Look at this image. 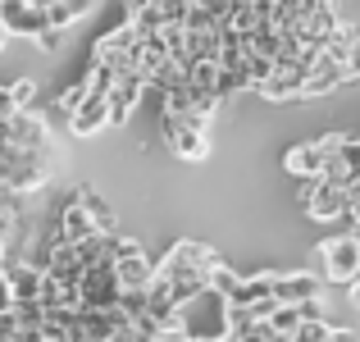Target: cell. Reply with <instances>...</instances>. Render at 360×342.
Masks as SVG:
<instances>
[{
    "label": "cell",
    "mask_w": 360,
    "mask_h": 342,
    "mask_svg": "<svg viewBox=\"0 0 360 342\" xmlns=\"http://www.w3.org/2000/svg\"><path fill=\"white\" fill-rule=\"evenodd\" d=\"M328 329H333L328 319H306V324H301L288 342H328Z\"/></svg>",
    "instance_id": "obj_18"
},
{
    "label": "cell",
    "mask_w": 360,
    "mask_h": 342,
    "mask_svg": "<svg viewBox=\"0 0 360 342\" xmlns=\"http://www.w3.org/2000/svg\"><path fill=\"white\" fill-rule=\"evenodd\" d=\"M264 324H269L278 338H292L301 324H306V315H301V306H274V315L264 319Z\"/></svg>",
    "instance_id": "obj_16"
},
{
    "label": "cell",
    "mask_w": 360,
    "mask_h": 342,
    "mask_svg": "<svg viewBox=\"0 0 360 342\" xmlns=\"http://www.w3.org/2000/svg\"><path fill=\"white\" fill-rule=\"evenodd\" d=\"M115 279H119V292H146V283L155 279V265L146 260V251L123 255V260H115Z\"/></svg>",
    "instance_id": "obj_12"
},
{
    "label": "cell",
    "mask_w": 360,
    "mask_h": 342,
    "mask_svg": "<svg viewBox=\"0 0 360 342\" xmlns=\"http://www.w3.org/2000/svg\"><path fill=\"white\" fill-rule=\"evenodd\" d=\"M105 342H128V338H123V334H119V338H105Z\"/></svg>",
    "instance_id": "obj_26"
},
{
    "label": "cell",
    "mask_w": 360,
    "mask_h": 342,
    "mask_svg": "<svg viewBox=\"0 0 360 342\" xmlns=\"http://www.w3.org/2000/svg\"><path fill=\"white\" fill-rule=\"evenodd\" d=\"M60 237H64V242H73V246L91 242V237H101V233H96V224H91V215L82 210L73 196H69V205L60 210Z\"/></svg>",
    "instance_id": "obj_14"
},
{
    "label": "cell",
    "mask_w": 360,
    "mask_h": 342,
    "mask_svg": "<svg viewBox=\"0 0 360 342\" xmlns=\"http://www.w3.org/2000/svg\"><path fill=\"white\" fill-rule=\"evenodd\" d=\"M0 32L37 42V37L46 32V14L32 5V0H0Z\"/></svg>",
    "instance_id": "obj_7"
},
{
    "label": "cell",
    "mask_w": 360,
    "mask_h": 342,
    "mask_svg": "<svg viewBox=\"0 0 360 342\" xmlns=\"http://www.w3.org/2000/svg\"><path fill=\"white\" fill-rule=\"evenodd\" d=\"M319 260V279L324 283H356L360 279V237L356 233H338V237H324L315 251Z\"/></svg>",
    "instance_id": "obj_1"
},
{
    "label": "cell",
    "mask_w": 360,
    "mask_h": 342,
    "mask_svg": "<svg viewBox=\"0 0 360 342\" xmlns=\"http://www.w3.org/2000/svg\"><path fill=\"white\" fill-rule=\"evenodd\" d=\"M342 141H347V132H328V137H319V141H301V146H292L288 156H283V165L297 178H324L328 156L342 151Z\"/></svg>",
    "instance_id": "obj_4"
},
{
    "label": "cell",
    "mask_w": 360,
    "mask_h": 342,
    "mask_svg": "<svg viewBox=\"0 0 360 342\" xmlns=\"http://www.w3.org/2000/svg\"><path fill=\"white\" fill-rule=\"evenodd\" d=\"M229 342H288V338H278V334H274L269 324H264V319H255V324L246 329L242 338H229Z\"/></svg>",
    "instance_id": "obj_20"
},
{
    "label": "cell",
    "mask_w": 360,
    "mask_h": 342,
    "mask_svg": "<svg viewBox=\"0 0 360 342\" xmlns=\"http://www.w3.org/2000/svg\"><path fill=\"white\" fill-rule=\"evenodd\" d=\"M301 205H306L310 220H347L352 201H347V187L328 183V178H301Z\"/></svg>",
    "instance_id": "obj_3"
},
{
    "label": "cell",
    "mask_w": 360,
    "mask_h": 342,
    "mask_svg": "<svg viewBox=\"0 0 360 342\" xmlns=\"http://www.w3.org/2000/svg\"><path fill=\"white\" fill-rule=\"evenodd\" d=\"M347 301H352V306H360V279L347 283Z\"/></svg>",
    "instance_id": "obj_25"
},
{
    "label": "cell",
    "mask_w": 360,
    "mask_h": 342,
    "mask_svg": "<svg viewBox=\"0 0 360 342\" xmlns=\"http://www.w3.org/2000/svg\"><path fill=\"white\" fill-rule=\"evenodd\" d=\"M5 42H9V37H5V32H0V46H5Z\"/></svg>",
    "instance_id": "obj_28"
},
{
    "label": "cell",
    "mask_w": 360,
    "mask_h": 342,
    "mask_svg": "<svg viewBox=\"0 0 360 342\" xmlns=\"http://www.w3.org/2000/svg\"><path fill=\"white\" fill-rule=\"evenodd\" d=\"M110 123V106H105V96H82V106L69 114V132L73 137H91V132H101Z\"/></svg>",
    "instance_id": "obj_11"
},
{
    "label": "cell",
    "mask_w": 360,
    "mask_h": 342,
    "mask_svg": "<svg viewBox=\"0 0 360 342\" xmlns=\"http://www.w3.org/2000/svg\"><path fill=\"white\" fill-rule=\"evenodd\" d=\"M60 42H64V32H55V27H46V32L41 37H37V51H60Z\"/></svg>",
    "instance_id": "obj_21"
},
{
    "label": "cell",
    "mask_w": 360,
    "mask_h": 342,
    "mask_svg": "<svg viewBox=\"0 0 360 342\" xmlns=\"http://www.w3.org/2000/svg\"><path fill=\"white\" fill-rule=\"evenodd\" d=\"M41 279L46 270L37 260H5L0 265V288H5V301H41Z\"/></svg>",
    "instance_id": "obj_6"
},
{
    "label": "cell",
    "mask_w": 360,
    "mask_h": 342,
    "mask_svg": "<svg viewBox=\"0 0 360 342\" xmlns=\"http://www.w3.org/2000/svg\"><path fill=\"white\" fill-rule=\"evenodd\" d=\"M324 292V279L310 270H288V274H274V301L278 306H301V301H319Z\"/></svg>",
    "instance_id": "obj_8"
},
{
    "label": "cell",
    "mask_w": 360,
    "mask_h": 342,
    "mask_svg": "<svg viewBox=\"0 0 360 342\" xmlns=\"http://www.w3.org/2000/svg\"><path fill=\"white\" fill-rule=\"evenodd\" d=\"M41 14H46V27H55V32H69V27L78 23V14H73V9L64 5V0H55V5H46Z\"/></svg>",
    "instance_id": "obj_17"
},
{
    "label": "cell",
    "mask_w": 360,
    "mask_h": 342,
    "mask_svg": "<svg viewBox=\"0 0 360 342\" xmlns=\"http://www.w3.org/2000/svg\"><path fill=\"white\" fill-rule=\"evenodd\" d=\"M342 69H347V82H352V78H360V42L352 46V55H347V64H342Z\"/></svg>",
    "instance_id": "obj_22"
},
{
    "label": "cell",
    "mask_w": 360,
    "mask_h": 342,
    "mask_svg": "<svg viewBox=\"0 0 360 342\" xmlns=\"http://www.w3.org/2000/svg\"><path fill=\"white\" fill-rule=\"evenodd\" d=\"M165 141L174 146V156L178 160H205L210 156V137H205L201 128H192L187 119H174V114H165Z\"/></svg>",
    "instance_id": "obj_9"
},
{
    "label": "cell",
    "mask_w": 360,
    "mask_h": 342,
    "mask_svg": "<svg viewBox=\"0 0 360 342\" xmlns=\"http://www.w3.org/2000/svg\"><path fill=\"white\" fill-rule=\"evenodd\" d=\"M9 114H18L14 110V96H9V87H0V119H9Z\"/></svg>",
    "instance_id": "obj_24"
},
{
    "label": "cell",
    "mask_w": 360,
    "mask_h": 342,
    "mask_svg": "<svg viewBox=\"0 0 360 342\" xmlns=\"http://www.w3.org/2000/svg\"><path fill=\"white\" fill-rule=\"evenodd\" d=\"M141 96H146V82H141L137 73H128V78H115V87H110V96H105L110 123H128L132 110L141 106Z\"/></svg>",
    "instance_id": "obj_10"
},
{
    "label": "cell",
    "mask_w": 360,
    "mask_h": 342,
    "mask_svg": "<svg viewBox=\"0 0 360 342\" xmlns=\"http://www.w3.org/2000/svg\"><path fill=\"white\" fill-rule=\"evenodd\" d=\"M37 82L32 78H18V82H9V96H14V110H32V101H37Z\"/></svg>",
    "instance_id": "obj_19"
},
{
    "label": "cell",
    "mask_w": 360,
    "mask_h": 342,
    "mask_svg": "<svg viewBox=\"0 0 360 342\" xmlns=\"http://www.w3.org/2000/svg\"><path fill=\"white\" fill-rule=\"evenodd\" d=\"M128 5H132V9H137V5H146V0H128Z\"/></svg>",
    "instance_id": "obj_27"
},
{
    "label": "cell",
    "mask_w": 360,
    "mask_h": 342,
    "mask_svg": "<svg viewBox=\"0 0 360 342\" xmlns=\"http://www.w3.org/2000/svg\"><path fill=\"white\" fill-rule=\"evenodd\" d=\"M69 196H73V201H78L82 210L91 215V224H96V233H115V228H119V215H115V205H110L105 196H96L91 187H73Z\"/></svg>",
    "instance_id": "obj_15"
},
{
    "label": "cell",
    "mask_w": 360,
    "mask_h": 342,
    "mask_svg": "<svg viewBox=\"0 0 360 342\" xmlns=\"http://www.w3.org/2000/svg\"><path fill=\"white\" fill-rule=\"evenodd\" d=\"M91 64H105L115 78L137 73V32H132L128 23L101 32V37H96V51H91Z\"/></svg>",
    "instance_id": "obj_2"
},
{
    "label": "cell",
    "mask_w": 360,
    "mask_h": 342,
    "mask_svg": "<svg viewBox=\"0 0 360 342\" xmlns=\"http://www.w3.org/2000/svg\"><path fill=\"white\" fill-rule=\"evenodd\" d=\"M328 342H360L356 329H328Z\"/></svg>",
    "instance_id": "obj_23"
},
{
    "label": "cell",
    "mask_w": 360,
    "mask_h": 342,
    "mask_svg": "<svg viewBox=\"0 0 360 342\" xmlns=\"http://www.w3.org/2000/svg\"><path fill=\"white\" fill-rule=\"evenodd\" d=\"M5 141L18 151H41V156H55V141H51V123L32 110H18L5 119Z\"/></svg>",
    "instance_id": "obj_5"
},
{
    "label": "cell",
    "mask_w": 360,
    "mask_h": 342,
    "mask_svg": "<svg viewBox=\"0 0 360 342\" xmlns=\"http://www.w3.org/2000/svg\"><path fill=\"white\" fill-rule=\"evenodd\" d=\"M274 297V270H260V274H242L238 279V288H233V297H229V306H260V301H269Z\"/></svg>",
    "instance_id": "obj_13"
}]
</instances>
